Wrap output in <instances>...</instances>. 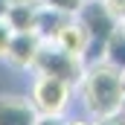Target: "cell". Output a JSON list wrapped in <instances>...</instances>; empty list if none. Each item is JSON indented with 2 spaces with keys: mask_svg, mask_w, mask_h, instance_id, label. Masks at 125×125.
Returning a JSON list of instances; mask_svg holds the SVG:
<instances>
[{
  "mask_svg": "<svg viewBox=\"0 0 125 125\" xmlns=\"http://www.w3.org/2000/svg\"><path fill=\"white\" fill-rule=\"evenodd\" d=\"M76 21L84 26L87 38H90V47H87V55H84V64L102 58V50H105V41L111 38V32L116 29L119 23L111 18V12L105 9L102 0H84L76 12Z\"/></svg>",
  "mask_w": 125,
  "mask_h": 125,
  "instance_id": "7a4b0ae2",
  "label": "cell"
},
{
  "mask_svg": "<svg viewBox=\"0 0 125 125\" xmlns=\"http://www.w3.org/2000/svg\"><path fill=\"white\" fill-rule=\"evenodd\" d=\"M102 58H105L108 64H114L116 70L125 73V29H122V26H116V29L111 32V38L105 41Z\"/></svg>",
  "mask_w": 125,
  "mask_h": 125,
  "instance_id": "30bf717a",
  "label": "cell"
},
{
  "mask_svg": "<svg viewBox=\"0 0 125 125\" xmlns=\"http://www.w3.org/2000/svg\"><path fill=\"white\" fill-rule=\"evenodd\" d=\"M52 44H55V47H61V50H67V52H73V55H79V58L84 61L87 47H90V38H87L84 26H82V23L76 21V15H73V18H67V23H64L61 29L55 32Z\"/></svg>",
  "mask_w": 125,
  "mask_h": 125,
  "instance_id": "8992f818",
  "label": "cell"
},
{
  "mask_svg": "<svg viewBox=\"0 0 125 125\" xmlns=\"http://www.w3.org/2000/svg\"><path fill=\"white\" fill-rule=\"evenodd\" d=\"M122 116H125V111H122Z\"/></svg>",
  "mask_w": 125,
  "mask_h": 125,
  "instance_id": "44dd1931",
  "label": "cell"
},
{
  "mask_svg": "<svg viewBox=\"0 0 125 125\" xmlns=\"http://www.w3.org/2000/svg\"><path fill=\"white\" fill-rule=\"evenodd\" d=\"M79 90H82L84 111H87L93 119L122 114V102H125V73H122V70H116L114 64H108L105 58H96V61L84 64V73H82Z\"/></svg>",
  "mask_w": 125,
  "mask_h": 125,
  "instance_id": "6da1fadb",
  "label": "cell"
},
{
  "mask_svg": "<svg viewBox=\"0 0 125 125\" xmlns=\"http://www.w3.org/2000/svg\"><path fill=\"white\" fill-rule=\"evenodd\" d=\"M6 9H9V3H6V0H0V18L6 15Z\"/></svg>",
  "mask_w": 125,
  "mask_h": 125,
  "instance_id": "e0dca14e",
  "label": "cell"
},
{
  "mask_svg": "<svg viewBox=\"0 0 125 125\" xmlns=\"http://www.w3.org/2000/svg\"><path fill=\"white\" fill-rule=\"evenodd\" d=\"M70 93H73V84H67L58 76H47V73H38L35 82H32V108L38 114H47V116H64V111L70 108Z\"/></svg>",
  "mask_w": 125,
  "mask_h": 125,
  "instance_id": "277c9868",
  "label": "cell"
},
{
  "mask_svg": "<svg viewBox=\"0 0 125 125\" xmlns=\"http://www.w3.org/2000/svg\"><path fill=\"white\" fill-rule=\"evenodd\" d=\"M122 111H125V102H122Z\"/></svg>",
  "mask_w": 125,
  "mask_h": 125,
  "instance_id": "ffe728a7",
  "label": "cell"
},
{
  "mask_svg": "<svg viewBox=\"0 0 125 125\" xmlns=\"http://www.w3.org/2000/svg\"><path fill=\"white\" fill-rule=\"evenodd\" d=\"M32 70L35 73H47V76H58L67 84L79 87L82 73H84V61L79 55L61 50V47H55L52 41H44L41 50H38V55H35V61H32Z\"/></svg>",
  "mask_w": 125,
  "mask_h": 125,
  "instance_id": "3957f363",
  "label": "cell"
},
{
  "mask_svg": "<svg viewBox=\"0 0 125 125\" xmlns=\"http://www.w3.org/2000/svg\"><path fill=\"white\" fill-rule=\"evenodd\" d=\"M119 26H122V29H125V23H119Z\"/></svg>",
  "mask_w": 125,
  "mask_h": 125,
  "instance_id": "d6986e66",
  "label": "cell"
},
{
  "mask_svg": "<svg viewBox=\"0 0 125 125\" xmlns=\"http://www.w3.org/2000/svg\"><path fill=\"white\" fill-rule=\"evenodd\" d=\"M67 18H73V15H67V12H58V9H50V6H38L35 32H38L44 41H52V38H55V32H58L64 23H67Z\"/></svg>",
  "mask_w": 125,
  "mask_h": 125,
  "instance_id": "ba28073f",
  "label": "cell"
},
{
  "mask_svg": "<svg viewBox=\"0 0 125 125\" xmlns=\"http://www.w3.org/2000/svg\"><path fill=\"white\" fill-rule=\"evenodd\" d=\"M67 125H93V122H84V119H76V122H67Z\"/></svg>",
  "mask_w": 125,
  "mask_h": 125,
  "instance_id": "ac0fdd59",
  "label": "cell"
},
{
  "mask_svg": "<svg viewBox=\"0 0 125 125\" xmlns=\"http://www.w3.org/2000/svg\"><path fill=\"white\" fill-rule=\"evenodd\" d=\"M41 44H44V38L38 32H12L3 58L12 67H18V70H29L35 55H38V50H41Z\"/></svg>",
  "mask_w": 125,
  "mask_h": 125,
  "instance_id": "5b68a950",
  "label": "cell"
},
{
  "mask_svg": "<svg viewBox=\"0 0 125 125\" xmlns=\"http://www.w3.org/2000/svg\"><path fill=\"white\" fill-rule=\"evenodd\" d=\"M9 6H41V0H6Z\"/></svg>",
  "mask_w": 125,
  "mask_h": 125,
  "instance_id": "2e32d148",
  "label": "cell"
},
{
  "mask_svg": "<svg viewBox=\"0 0 125 125\" xmlns=\"http://www.w3.org/2000/svg\"><path fill=\"white\" fill-rule=\"evenodd\" d=\"M35 125H67V122H64V116H47V114H38Z\"/></svg>",
  "mask_w": 125,
  "mask_h": 125,
  "instance_id": "5bb4252c",
  "label": "cell"
},
{
  "mask_svg": "<svg viewBox=\"0 0 125 125\" xmlns=\"http://www.w3.org/2000/svg\"><path fill=\"white\" fill-rule=\"evenodd\" d=\"M102 3H105V9L111 12V18L116 23H125V0H102Z\"/></svg>",
  "mask_w": 125,
  "mask_h": 125,
  "instance_id": "7c38bea8",
  "label": "cell"
},
{
  "mask_svg": "<svg viewBox=\"0 0 125 125\" xmlns=\"http://www.w3.org/2000/svg\"><path fill=\"white\" fill-rule=\"evenodd\" d=\"M82 3H84V0H41V6H50V9H58V12H67V15H76Z\"/></svg>",
  "mask_w": 125,
  "mask_h": 125,
  "instance_id": "8fae6325",
  "label": "cell"
},
{
  "mask_svg": "<svg viewBox=\"0 0 125 125\" xmlns=\"http://www.w3.org/2000/svg\"><path fill=\"white\" fill-rule=\"evenodd\" d=\"M9 38H12V29H9V23L0 18V58L6 55V47H9Z\"/></svg>",
  "mask_w": 125,
  "mask_h": 125,
  "instance_id": "4fadbf2b",
  "label": "cell"
},
{
  "mask_svg": "<svg viewBox=\"0 0 125 125\" xmlns=\"http://www.w3.org/2000/svg\"><path fill=\"white\" fill-rule=\"evenodd\" d=\"M3 21L9 23L12 32H35V21H38V6H9Z\"/></svg>",
  "mask_w": 125,
  "mask_h": 125,
  "instance_id": "9c48e42d",
  "label": "cell"
},
{
  "mask_svg": "<svg viewBox=\"0 0 125 125\" xmlns=\"http://www.w3.org/2000/svg\"><path fill=\"white\" fill-rule=\"evenodd\" d=\"M38 111L29 99L21 96H0V125H35Z\"/></svg>",
  "mask_w": 125,
  "mask_h": 125,
  "instance_id": "52a82bcc",
  "label": "cell"
},
{
  "mask_svg": "<svg viewBox=\"0 0 125 125\" xmlns=\"http://www.w3.org/2000/svg\"><path fill=\"white\" fill-rule=\"evenodd\" d=\"M93 125H125V116H122V114H114V116H102V119H96Z\"/></svg>",
  "mask_w": 125,
  "mask_h": 125,
  "instance_id": "9a60e30c",
  "label": "cell"
}]
</instances>
